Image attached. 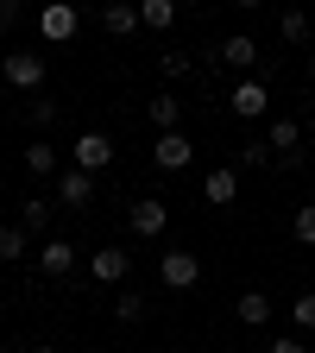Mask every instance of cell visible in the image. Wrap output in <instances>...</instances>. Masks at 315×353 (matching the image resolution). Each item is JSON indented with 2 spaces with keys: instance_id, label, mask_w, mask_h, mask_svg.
<instances>
[{
  "instance_id": "cell-27",
  "label": "cell",
  "mask_w": 315,
  "mask_h": 353,
  "mask_svg": "<svg viewBox=\"0 0 315 353\" xmlns=\"http://www.w3.org/2000/svg\"><path fill=\"white\" fill-rule=\"evenodd\" d=\"M265 353H309V347H303L296 334H278V341H272V347H265Z\"/></svg>"
},
{
  "instance_id": "cell-13",
  "label": "cell",
  "mask_w": 315,
  "mask_h": 353,
  "mask_svg": "<svg viewBox=\"0 0 315 353\" xmlns=\"http://www.w3.org/2000/svg\"><path fill=\"white\" fill-rule=\"evenodd\" d=\"M265 145H272L278 158H296V145H303V120H272V132H265Z\"/></svg>"
},
{
  "instance_id": "cell-17",
  "label": "cell",
  "mask_w": 315,
  "mask_h": 353,
  "mask_svg": "<svg viewBox=\"0 0 315 353\" xmlns=\"http://www.w3.org/2000/svg\"><path fill=\"white\" fill-rule=\"evenodd\" d=\"M26 170H38V176H63V170H57V145L32 139V145H26Z\"/></svg>"
},
{
  "instance_id": "cell-8",
  "label": "cell",
  "mask_w": 315,
  "mask_h": 353,
  "mask_svg": "<svg viewBox=\"0 0 315 353\" xmlns=\"http://www.w3.org/2000/svg\"><path fill=\"white\" fill-rule=\"evenodd\" d=\"M214 63H227V70H252V63H258V44H252L246 32H234V38H221V44H214Z\"/></svg>"
},
{
  "instance_id": "cell-22",
  "label": "cell",
  "mask_w": 315,
  "mask_h": 353,
  "mask_svg": "<svg viewBox=\"0 0 315 353\" xmlns=\"http://www.w3.org/2000/svg\"><path fill=\"white\" fill-rule=\"evenodd\" d=\"M278 32H284L290 44H303V38L315 32V19H309V13H284V19H278Z\"/></svg>"
},
{
  "instance_id": "cell-31",
  "label": "cell",
  "mask_w": 315,
  "mask_h": 353,
  "mask_svg": "<svg viewBox=\"0 0 315 353\" xmlns=\"http://www.w3.org/2000/svg\"><path fill=\"white\" fill-rule=\"evenodd\" d=\"M38 353H57V347H38Z\"/></svg>"
},
{
  "instance_id": "cell-4",
  "label": "cell",
  "mask_w": 315,
  "mask_h": 353,
  "mask_svg": "<svg viewBox=\"0 0 315 353\" xmlns=\"http://www.w3.org/2000/svg\"><path fill=\"white\" fill-rule=\"evenodd\" d=\"M126 221H132V234H139V240H158V234H164V221H170V208H164L158 196H139V202L126 208Z\"/></svg>"
},
{
  "instance_id": "cell-28",
  "label": "cell",
  "mask_w": 315,
  "mask_h": 353,
  "mask_svg": "<svg viewBox=\"0 0 315 353\" xmlns=\"http://www.w3.org/2000/svg\"><path fill=\"white\" fill-rule=\"evenodd\" d=\"M19 19V0H0V26H13Z\"/></svg>"
},
{
  "instance_id": "cell-10",
  "label": "cell",
  "mask_w": 315,
  "mask_h": 353,
  "mask_svg": "<svg viewBox=\"0 0 315 353\" xmlns=\"http://www.w3.org/2000/svg\"><path fill=\"white\" fill-rule=\"evenodd\" d=\"M227 101H234V114H240V120H258L265 108H272V88H265V82H252V76H246V82L234 88V95H227Z\"/></svg>"
},
{
  "instance_id": "cell-6",
  "label": "cell",
  "mask_w": 315,
  "mask_h": 353,
  "mask_svg": "<svg viewBox=\"0 0 315 353\" xmlns=\"http://www.w3.org/2000/svg\"><path fill=\"white\" fill-rule=\"evenodd\" d=\"M190 158H196V145L183 139V132H158V145H152L158 170H190Z\"/></svg>"
},
{
  "instance_id": "cell-11",
  "label": "cell",
  "mask_w": 315,
  "mask_h": 353,
  "mask_svg": "<svg viewBox=\"0 0 315 353\" xmlns=\"http://www.w3.org/2000/svg\"><path fill=\"white\" fill-rule=\"evenodd\" d=\"M126 265H132V252H126V246H101L95 259H88V272H95L101 284H120V278H126Z\"/></svg>"
},
{
  "instance_id": "cell-14",
  "label": "cell",
  "mask_w": 315,
  "mask_h": 353,
  "mask_svg": "<svg viewBox=\"0 0 315 353\" xmlns=\"http://www.w3.org/2000/svg\"><path fill=\"white\" fill-rule=\"evenodd\" d=\"M234 309H240V322H246V328H265V322H272V296H265V290H246Z\"/></svg>"
},
{
  "instance_id": "cell-9",
  "label": "cell",
  "mask_w": 315,
  "mask_h": 353,
  "mask_svg": "<svg viewBox=\"0 0 315 353\" xmlns=\"http://www.w3.org/2000/svg\"><path fill=\"white\" fill-rule=\"evenodd\" d=\"M57 202H70V208H88V202H95V176L70 164V170L57 176Z\"/></svg>"
},
{
  "instance_id": "cell-16",
  "label": "cell",
  "mask_w": 315,
  "mask_h": 353,
  "mask_svg": "<svg viewBox=\"0 0 315 353\" xmlns=\"http://www.w3.org/2000/svg\"><path fill=\"white\" fill-rule=\"evenodd\" d=\"M101 26H108L114 38H132L145 19H139V7H101Z\"/></svg>"
},
{
  "instance_id": "cell-12",
  "label": "cell",
  "mask_w": 315,
  "mask_h": 353,
  "mask_svg": "<svg viewBox=\"0 0 315 353\" xmlns=\"http://www.w3.org/2000/svg\"><path fill=\"white\" fill-rule=\"evenodd\" d=\"M202 196L227 208V202L240 196V170H234V164H221V170H208V176H202Z\"/></svg>"
},
{
  "instance_id": "cell-30",
  "label": "cell",
  "mask_w": 315,
  "mask_h": 353,
  "mask_svg": "<svg viewBox=\"0 0 315 353\" xmlns=\"http://www.w3.org/2000/svg\"><path fill=\"white\" fill-rule=\"evenodd\" d=\"M309 82H315V51H309Z\"/></svg>"
},
{
  "instance_id": "cell-26",
  "label": "cell",
  "mask_w": 315,
  "mask_h": 353,
  "mask_svg": "<svg viewBox=\"0 0 315 353\" xmlns=\"http://www.w3.org/2000/svg\"><path fill=\"white\" fill-rule=\"evenodd\" d=\"M158 63H164V76H183V70H190V57H183V51H164Z\"/></svg>"
},
{
  "instance_id": "cell-21",
  "label": "cell",
  "mask_w": 315,
  "mask_h": 353,
  "mask_svg": "<svg viewBox=\"0 0 315 353\" xmlns=\"http://www.w3.org/2000/svg\"><path fill=\"white\" fill-rule=\"evenodd\" d=\"M139 316H145V296H132V290H120V296H114V322L126 328V322H139Z\"/></svg>"
},
{
  "instance_id": "cell-5",
  "label": "cell",
  "mask_w": 315,
  "mask_h": 353,
  "mask_svg": "<svg viewBox=\"0 0 315 353\" xmlns=\"http://www.w3.org/2000/svg\"><path fill=\"white\" fill-rule=\"evenodd\" d=\"M108 164H114V139H108V132H82V139H76V170L95 176Z\"/></svg>"
},
{
  "instance_id": "cell-19",
  "label": "cell",
  "mask_w": 315,
  "mask_h": 353,
  "mask_svg": "<svg viewBox=\"0 0 315 353\" xmlns=\"http://www.w3.org/2000/svg\"><path fill=\"white\" fill-rule=\"evenodd\" d=\"M44 221H51V202H44V196H26V208H19V228H26V234H44Z\"/></svg>"
},
{
  "instance_id": "cell-20",
  "label": "cell",
  "mask_w": 315,
  "mask_h": 353,
  "mask_svg": "<svg viewBox=\"0 0 315 353\" xmlns=\"http://www.w3.org/2000/svg\"><path fill=\"white\" fill-rule=\"evenodd\" d=\"M13 259H26V228H19V221L0 228V265H13Z\"/></svg>"
},
{
  "instance_id": "cell-24",
  "label": "cell",
  "mask_w": 315,
  "mask_h": 353,
  "mask_svg": "<svg viewBox=\"0 0 315 353\" xmlns=\"http://www.w3.org/2000/svg\"><path fill=\"white\" fill-rule=\"evenodd\" d=\"M290 234H296L303 246H315V202H303V208H296V221H290Z\"/></svg>"
},
{
  "instance_id": "cell-2",
  "label": "cell",
  "mask_w": 315,
  "mask_h": 353,
  "mask_svg": "<svg viewBox=\"0 0 315 353\" xmlns=\"http://www.w3.org/2000/svg\"><path fill=\"white\" fill-rule=\"evenodd\" d=\"M158 278H164V290H196L202 284V259L196 252H164L158 259Z\"/></svg>"
},
{
  "instance_id": "cell-18",
  "label": "cell",
  "mask_w": 315,
  "mask_h": 353,
  "mask_svg": "<svg viewBox=\"0 0 315 353\" xmlns=\"http://www.w3.org/2000/svg\"><path fill=\"white\" fill-rule=\"evenodd\" d=\"M139 19H145L152 32H170V26H176V0H145V7H139Z\"/></svg>"
},
{
  "instance_id": "cell-7",
  "label": "cell",
  "mask_w": 315,
  "mask_h": 353,
  "mask_svg": "<svg viewBox=\"0 0 315 353\" xmlns=\"http://www.w3.org/2000/svg\"><path fill=\"white\" fill-rule=\"evenodd\" d=\"M38 272H44V278H70V272H76V246H70V240H44V246H38Z\"/></svg>"
},
{
  "instance_id": "cell-1",
  "label": "cell",
  "mask_w": 315,
  "mask_h": 353,
  "mask_svg": "<svg viewBox=\"0 0 315 353\" xmlns=\"http://www.w3.org/2000/svg\"><path fill=\"white\" fill-rule=\"evenodd\" d=\"M0 76H7L13 88H26V95H38L44 88V57L38 51H7L0 57Z\"/></svg>"
},
{
  "instance_id": "cell-25",
  "label": "cell",
  "mask_w": 315,
  "mask_h": 353,
  "mask_svg": "<svg viewBox=\"0 0 315 353\" xmlns=\"http://www.w3.org/2000/svg\"><path fill=\"white\" fill-rule=\"evenodd\" d=\"M265 158H272V145H265V139H246V145H240V164H246V170H258Z\"/></svg>"
},
{
  "instance_id": "cell-29",
  "label": "cell",
  "mask_w": 315,
  "mask_h": 353,
  "mask_svg": "<svg viewBox=\"0 0 315 353\" xmlns=\"http://www.w3.org/2000/svg\"><path fill=\"white\" fill-rule=\"evenodd\" d=\"M303 132H315V114H309V120H303Z\"/></svg>"
},
{
  "instance_id": "cell-15",
  "label": "cell",
  "mask_w": 315,
  "mask_h": 353,
  "mask_svg": "<svg viewBox=\"0 0 315 353\" xmlns=\"http://www.w3.org/2000/svg\"><path fill=\"white\" fill-rule=\"evenodd\" d=\"M152 126L158 132H183V101H176V95H158L152 101Z\"/></svg>"
},
{
  "instance_id": "cell-3",
  "label": "cell",
  "mask_w": 315,
  "mask_h": 353,
  "mask_svg": "<svg viewBox=\"0 0 315 353\" xmlns=\"http://www.w3.org/2000/svg\"><path fill=\"white\" fill-rule=\"evenodd\" d=\"M76 26H82V13L70 7V0H51V7L38 13V32L51 38V44H70V38H76Z\"/></svg>"
},
{
  "instance_id": "cell-23",
  "label": "cell",
  "mask_w": 315,
  "mask_h": 353,
  "mask_svg": "<svg viewBox=\"0 0 315 353\" xmlns=\"http://www.w3.org/2000/svg\"><path fill=\"white\" fill-rule=\"evenodd\" d=\"M290 322H296V328H303V334H309V328H315V290H303V296H296V303H290Z\"/></svg>"
}]
</instances>
